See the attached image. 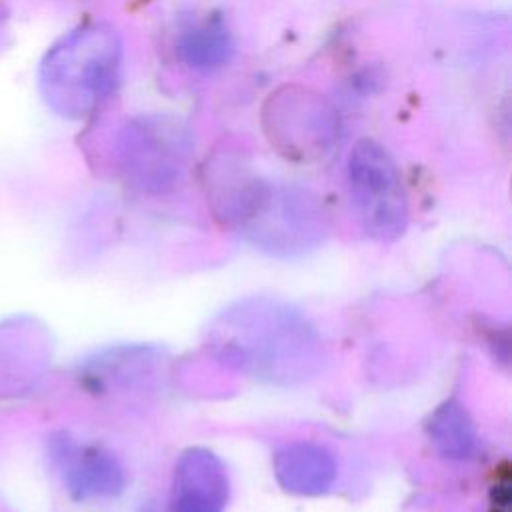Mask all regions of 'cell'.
I'll return each instance as SVG.
<instances>
[{"instance_id":"6da1fadb","label":"cell","mask_w":512,"mask_h":512,"mask_svg":"<svg viewBox=\"0 0 512 512\" xmlns=\"http://www.w3.org/2000/svg\"><path fill=\"white\" fill-rule=\"evenodd\" d=\"M208 346L222 364L274 386L308 382L324 364L316 324L290 302L268 296L224 308L208 328Z\"/></svg>"},{"instance_id":"7a4b0ae2","label":"cell","mask_w":512,"mask_h":512,"mask_svg":"<svg viewBox=\"0 0 512 512\" xmlns=\"http://www.w3.org/2000/svg\"><path fill=\"white\" fill-rule=\"evenodd\" d=\"M208 196L224 224L276 258L308 254L330 234L328 214L312 190L270 182L230 160L210 170Z\"/></svg>"},{"instance_id":"3957f363","label":"cell","mask_w":512,"mask_h":512,"mask_svg":"<svg viewBox=\"0 0 512 512\" xmlns=\"http://www.w3.org/2000/svg\"><path fill=\"white\" fill-rule=\"evenodd\" d=\"M122 68V40L110 24H90L48 54L42 84L50 104L70 116L94 112L114 90Z\"/></svg>"},{"instance_id":"277c9868","label":"cell","mask_w":512,"mask_h":512,"mask_svg":"<svg viewBox=\"0 0 512 512\" xmlns=\"http://www.w3.org/2000/svg\"><path fill=\"white\" fill-rule=\"evenodd\" d=\"M350 200L364 232L378 242L398 240L408 226V196L390 152L372 138L354 144L346 164Z\"/></svg>"},{"instance_id":"5b68a950","label":"cell","mask_w":512,"mask_h":512,"mask_svg":"<svg viewBox=\"0 0 512 512\" xmlns=\"http://www.w3.org/2000/svg\"><path fill=\"white\" fill-rule=\"evenodd\" d=\"M190 158V140L182 126L164 118H140L120 138V162L128 180L146 192L174 188Z\"/></svg>"},{"instance_id":"8992f818","label":"cell","mask_w":512,"mask_h":512,"mask_svg":"<svg viewBox=\"0 0 512 512\" xmlns=\"http://www.w3.org/2000/svg\"><path fill=\"white\" fill-rule=\"evenodd\" d=\"M268 138L300 160L324 156L340 134L338 114L330 104L308 92L286 88L268 98L264 108Z\"/></svg>"},{"instance_id":"52a82bcc","label":"cell","mask_w":512,"mask_h":512,"mask_svg":"<svg viewBox=\"0 0 512 512\" xmlns=\"http://www.w3.org/2000/svg\"><path fill=\"white\" fill-rule=\"evenodd\" d=\"M50 458L66 492L76 502L116 498L126 488V470L120 458L102 446L56 434L50 440Z\"/></svg>"},{"instance_id":"ba28073f","label":"cell","mask_w":512,"mask_h":512,"mask_svg":"<svg viewBox=\"0 0 512 512\" xmlns=\"http://www.w3.org/2000/svg\"><path fill=\"white\" fill-rule=\"evenodd\" d=\"M230 500V476L222 458L204 448H186L176 464L168 512H224Z\"/></svg>"},{"instance_id":"9c48e42d","label":"cell","mask_w":512,"mask_h":512,"mask_svg":"<svg viewBox=\"0 0 512 512\" xmlns=\"http://www.w3.org/2000/svg\"><path fill=\"white\" fill-rule=\"evenodd\" d=\"M272 472L278 486L294 496H322L338 476L334 452L314 440H292L272 456Z\"/></svg>"},{"instance_id":"30bf717a","label":"cell","mask_w":512,"mask_h":512,"mask_svg":"<svg viewBox=\"0 0 512 512\" xmlns=\"http://www.w3.org/2000/svg\"><path fill=\"white\" fill-rule=\"evenodd\" d=\"M162 368V354L154 346L124 344L108 348L82 368L86 384L98 392H132L148 386Z\"/></svg>"},{"instance_id":"8fae6325","label":"cell","mask_w":512,"mask_h":512,"mask_svg":"<svg viewBox=\"0 0 512 512\" xmlns=\"http://www.w3.org/2000/svg\"><path fill=\"white\" fill-rule=\"evenodd\" d=\"M426 434L434 450L446 460H468L478 446V432L466 406L448 398L440 402L426 420Z\"/></svg>"},{"instance_id":"7c38bea8","label":"cell","mask_w":512,"mask_h":512,"mask_svg":"<svg viewBox=\"0 0 512 512\" xmlns=\"http://www.w3.org/2000/svg\"><path fill=\"white\" fill-rule=\"evenodd\" d=\"M234 52V40L222 20H202L178 38L180 58L198 70H214L224 66Z\"/></svg>"},{"instance_id":"4fadbf2b","label":"cell","mask_w":512,"mask_h":512,"mask_svg":"<svg viewBox=\"0 0 512 512\" xmlns=\"http://www.w3.org/2000/svg\"><path fill=\"white\" fill-rule=\"evenodd\" d=\"M510 498H512V494H510V486L506 482L504 484H496L492 488V502L496 506H508Z\"/></svg>"},{"instance_id":"5bb4252c","label":"cell","mask_w":512,"mask_h":512,"mask_svg":"<svg viewBox=\"0 0 512 512\" xmlns=\"http://www.w3.org/2000/svg\"><path fill=\"white\" fill-rule=\"evenodd\" d=\"M140 512H158V508L154 504H146L140 508Z\"/></svg>"},{"instance_id":"9a60e30c","label":"cell","mask_w":512,"mask_h":512,"mask_svg":"<svg viewBox=\"0 0 512 512\" xmlns=\"http://www.w3.org/2000/svg\"><path fill=\"white\" fill-rule=\"evenodd\" d=\"M494 512H498V510H494Z\"/></svg>"}]
</instances>
